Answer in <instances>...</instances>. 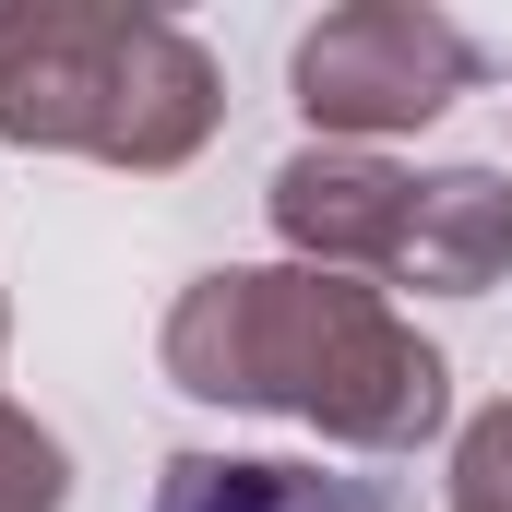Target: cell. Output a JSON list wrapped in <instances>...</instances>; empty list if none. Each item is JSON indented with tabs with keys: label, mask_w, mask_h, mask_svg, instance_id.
I'll list each match as a JSON object with an SVG mask.
<instances>
[{
	"label": "cell",
	"mask_w": 512,
	"mask_h": 512,
	"mask_svg": "<svg viewBox=\"0 0 512 512\" xmlns=\"http://www.w3.org/2000/svg\"><path fill=\"white\" fill-rule=\"evenodd\" d=\"M60 501H72V453L0 393V512H60Z\"/></svg>",
	"instance_id": "52a82bcc"
},
{
	"label": "cell",
	"mask_w": 512,
	"mask_h": 512,
	"mask_svg": "<svg viewBox=\"0 0 512 512\" xmlns=\"http://www.w3.org/2000/svg\"><path fill=\"white\" fill-rule=\"evenodd\" d=\"M477 84V36L429 0H346L298 36V108L322 143H382V131H429Z\"/></svg>",
	"instance_id": "3957f363"
},
{
	"label": "cell",
	"mask_w": 512,
	"mask_h": 512,
	"mask_svg": "<svg viewBox=\"0 0 512 512\" xmlns=\"http://www.w3.org/2000/svg\"><path fill=\"white\" fill-rule=\"evenodd\" d=\"M155 512H370V489L322 465H274V453H167Z\"/></svg>",
	"instance_id": "8992f818"
},
{
	"label": "cell",
	"mask_w": 512,
	"mask_h": 512,
	"mask_svg": "<svg viewBox=\"0 0 512 512\" xmlns=\"http://www.w3.org/2000/svg\"><path fill=\"white\" fill-rule=\"evenodd\" d=\"M453 512H512V393L477 405L453 441Z\"/></svg>",
	"instance_id": "ba28073f"
},
{
	"label": "cell",
	"mask_w": 512,
	"mask_h": 512,
	"mask_svg": "<svg viewBox=\"0 0 512 512\" xmlns=\"http://www.w3.org/2000/svg\"><path fill=\"white\" fill-rule=\"evenodd\" d=\"M501 274H512V179L501 167H429L393 286H417V298H477V286H501Z\"/></svg>",
	"instance_id": "5b68a950"
},
{
	"label": "cell",
	"mask_w": 512,
	"mask_h": 512,
	"mask_svg": "<svg viewBox=\"0 0 512 512\" xmlns=\"http://www.w3.org/2000/svg\"><path fill=\"white\" fill-rule=\"evenodd\" d=\"M167 382L203 405H274L310 417L346 453H417L453 417L441 346H417L393 322L370 274H310V262H227L191 274L167 334H155Z\"/></svg>",
	"instance_id": "6da1fadb"
},
{
	"label": "cell",
	"mask_w": 512,
	"mask_h": 512,
	"mask_svg": "<svg viewBox=\"0 0 512 512\" xmlns=\"http://www.w3.org/2000/svg\"><path fill=\"white\" fill-rule=\"evenodd\" d=\"M0 346H12V310H0Z\"/></svg>",
	"instance_id": "9c48e42d"
},
{
	"label": "cell",
	"mask_w": 512,
	"mask_h": 512,
	"mask_svg": "<svg viewBox=\"0 0 512 512\" xmlns=\"http://www.w3.org/2000/svg\"><path fill=\"white\" fill-rule=\"evenodd\" d=\"M227 120L215 60L131 0H12L0 12V143L96 155V167H191Z\"/></svg>",
	"instance_id": "7a4b0ae2"
},
{
	"label": "cell",
	"mask_w": 512,
	"mask_h": 512,
	"mask_svg": "<svg viewBox=\"0 0 512 512\" xmlns=\"http://www.w3.org/2000/svg\"><path fill=\"white\" fill-rule=\"evenodd\" d=\"M417 227V179L370 143H298L274 167V239L310 274H393Z\"/></svg>",
	"instance_id": "277c9868"
}]
</instances>
